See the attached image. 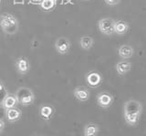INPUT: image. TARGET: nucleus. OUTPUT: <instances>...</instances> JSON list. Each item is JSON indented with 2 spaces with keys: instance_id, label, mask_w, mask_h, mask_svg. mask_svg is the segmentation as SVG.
Masks as SVG:
<instances>
[{
  "instance_id": "obj_19",
  "label": "nucleus",
  "mask_w": 146,
  "mask_h": 136,
  "mask_svg": "<svg viewBox=\"0 0 146 136\" xmlns=\"http://www.w3.org/2000/svg\"><path fill=\"white\" fill-rule=\"evenodd\" d=\"M104 1L109 6H115L117 4L120 3L121 0H104Z\"/></svg>"
},
{
  "instance_id": "obj_18",
  "label": "nucleus",
  "mask_w": 146,
  "mask_h": 136,
  "mask_svg": "<svg viewBox=\"0 0 146 136\" xmlns=\"http://www.w3.org/2000/svg\"><path fill=\"white\" fill-rule=\"evenodd\" d=\"M57 6V0H41L40 7L44 11H51Z\"/></svg>"
},
{
  "instance_id": "obj_2",
  "label": "nucleus",
  "mask_w": 146,
  "mask_h": 136,
  "mask_svg": "<svg viewBox=\"0 0 146 136\" xmlns=\"http://www.w3.org/2000/svg\"><path fill=\"white\" fill-rule=\"evenodd\" d=\"M0 28L3 32L14 35L19 29V21L10 13H5L0 16Z\"/></svg>"
},
{
  "instance_id": "obj_3",
  "label": "nucleus",
  "mask_w": 146,
  "mask_h": 136,
  "mask_svg": "<svg viewBox=\"0 0 146 136\" xmlns=\"http://www.w3.org/2000/svg\"><path fill=\"white\" fill-rule=\"evenodd\" d=\"M15 96L18 104L24 107L29 106L35 102V93L31 89L27 87H19L16 90Z\"/></svg>"
},
{
  "instance_id": "obj_1",
  "label": "nucleus",
  "mask_w": 146,
  "mask_h": 136,
  "mask_svg": "<svg viewBox=\"0 0 146 136\" xmlns=\"http://www.w3.org/2000/svg\"><path fill=\"white\" fill-rule=\"evenodd\" d=\"M143 111V105L139 101L129 100L123 107V117L126 123L130 126H134L138 123Z\"/></svg>"
},
{
  "instance_id": "obj_5",
  "label": "nucleus",
  "mask_w": 146,
  "mask_h": 136,
  "mask_svg": "<svg viewBox=\"0 0 146 136\" xmlns=\"http://www.w3.org/2000/svg\"><path fill=\"white\" fill-rule=\"evenodd\" d=\"M85 80L89 87L96 89L102 84V77L98 71H90L86 74Z\"/></svg>"
},
{
  "instance_id": "obj_12",
  "label": "nucleus",
  "mask_w": 146,
  "mask_h": 136,
  "mask_svg": "<svg viewBox=\"0 0 146 136\" xmlns=\"http://www.w3.org/2000/svg\"><path fill=\"white\" fill-rule=\"evenodd\" d=\"M2 107L7 110V109H11V108H15L18 105L17 100L15 96V94H12L10 92H7L6 97L4 98L3 102H2Z\"/></svg>"
},
{
  "instance_id": "obj_6",
  "label": "nucleus",
  "mask_w": 146,
  "mask_h": 136,
  "mask_svg": "<svg viewBox=\"0 0 146 136\" xmlns=\"http://www.w3.org/2000/svg\"><path fill=\"white\" fill-rule=\"evenodd\" d=\"M71 47V43L67 38L60 37L55 41V48L60 55H65L70 51Z\"/></svg>"
},
{
  "instance_id": "obj_16",
  "label": "nucleus",
  "mask_w": 146,
  "mask_h": 136,
  "mask_svg": "<svg viewBox=\"0 0 146 136\" xmlns=\"http://www.w3.org/2000/svg\"><path fill=\"white\" fill-rule=\"evenodd\" d=\"M128 29H129V25H128L125 21H115V25H114V33H117L119 35L125 34Z\"/></svg>"
},
{
  "instance_id": "obj_22",
  "label": "nucleus",
  "mask_w": 146,
  "mask_h": 136,
  "mask_svg": "<svg viewBox=\"0 0 146 136\" xmlns=\"http://www.w3.org/2000/svg\"><path fill=\"white\" fill-rule=\"evenodd\" d=\"M0 4H1V0H0Z\"/></svg>"
},
{
  "instance_id": "obj_7",
  "label": "nucleus",
  "mask_w": 146,
  "mask_h": 136,
  "mask_svg": "<svg viewBox=\"0 0 146 136\" xmlns=\"http://www.w3.org/2000/svg\"><path fill=\"white\" fill-rule=\"evenodd\" d=\"M97 103L100 107L107 109L109 107H111L113 103V97L111 93L103 92H100L97 96Z\"/></svg>"
},
{
  "instance_id": "obj_14",
  "label": "nucleus",
  "mask_w": 146,
  "mask_h": 136,
  "mask_svg": "<svg viewBox=\"0 0 146 136\" xmlns=\"http://www.w3.org/2000/svg\"><path fill=\"white\" fill-rule=\"evenodd\" d=\"M131 70V63L122 60L116 64V70L119 75H125Z\"/></svg>"
},
{
  "instance_id": "obj_9",
  "label": "nucleus",
  "mask_w": 146,
  "mask_h": 136,
  "mask_svg": "<svg viewBox=\"0 0 146 136\" xmlns=\"http://www.w3.org/2000/svg\"><path fill=\"white\" fill-rule=\"evenodd\" d=\"M73 95H74V97L78 100V101L84 102L90 99V92L88 89L83 87V86H79V87L75 88L74 90H73Z\"/></svg>"
},
{
  "instance_id": "obj_8",
  "label": "nucleus",
  "mask_w": 146,
  "mask_h": 136,
  "mask_svg": "<svg viewBox=\"0 0 146 136\" xmlns=\"http://www.w3.org/2000/svg\"><path fill=\"white\" fill-rule=\"evenodd\" d=\"M55 113V109L49 104H42L39 107V116L45 121H49Z\"/></svg>"
},
{
  "instance_id": "obj_20",
  "label": "nucleus",
  "mask_w": 146,
  "mask_h": 136,
  "mask_svg": "<svg viewBox=\"0 0 146 136\" xmlns=\"http://www.w3.org/2000/svg\"><path fill=\"white\" fill-rule=\"evenodd\" d=\"M4 128H5V121L2 119H0V133L4 130Z\"/></svg>"
},
{
  "instance_id": "obj_10",
  "label": "nucleus",
  "mask_w": 146,
  "mask_h": 136,
  "mask_svg": "<svg viewBox=\"0 0 146 136\" xmlns=\"http://www.w3.org/2000/svg\"><path fill=\"white\" fill-rule=\"evenodd\" d=\"M16 69L17 72L21 75H25L27 73H29V71L30 70V63L29 60L26 58H18L16 60Z\"/></svg>"
},
{
  "instance_id": "obj_11",
  "label": "nucleus",
  "mask_w": 146,
  "mask_h": 136,
  "mask_svg": "<svg viewBox=\"0 0 146 136\" xmlns=\"http://www.w3.org/2000/svg\"><path fill=\"white\" fill-rule=\"evenodd\" d=\"M5 116L9 122H16L21 119L22 111L17 107L5 110Z\"/></svg>"
},
{
  "instance_id": "obj_13",
  "label": "nucleus",
  "mask_w": 146,
  "mask_h": 136,
  "mask_svg": "<svg viewBox=\"0 0 146 136\" xmlns=\"http://www.w3.org/2000/svg\"><path fill=\"white\" fill-rule=\"evenodd\" d=\"M100 131L99 126L94 122H89L84 127L83 135L84 136H97Z\"/></svg>"
},
{
  "instance_id": "obj_21",
  "label": "nucleus",
  "mask_w": 146,
  "mask_h": 136,
  "mask_svg": "<svg viewBox=\"0 0 146 136\" xmlns=\"http://www.w3.org/2000/svg\"><path fill=\"white\" fill-rule=\"evenodd\" d=\"M4 90H6V87H5V84L3 83V81L0 80V92H4Z\"/></svg>"
},
{
  "instance_id": "obj_4",
  "label": "nucleus",
  "mask_w": 146,
  "mask_h": 136,
  "mask_svg": "<svg viewBox=\"0 0 146 136\" xmlns=\"http://www.w3.org/2000/svg\"><path fill=\"white\" fill-rule=\"evenodd\" d=\"M114 25H115V20L110 17L102 19L98 23L100 31L106 36L112 35L114 33Z\"/></svg>"
},
{
  "instance_id": "obj_15",
  "label": "nucleus",
  "mask_w": 146,
  "mask_h": 136,
  "mask_svg": "<svg viewBox=\"0 0 146 136\" xmlns=\"http://www.w3.org/2000/svg\"><path fill=\"white\" fill-rule=\"evenodd\" d=\"M119 56H120L121 58H131L134 53V49L132 47L129 46V45H122V46L120 47L118 50Z\"/></svg>"
},
{
  "instance_id": "obj_17",
  "label": "nucleus",
  "mask_w": 146,
  "mask_h": 136,
  "mask_svg": "<svg viewBox=\"0 0 146 136\" xmlns=\"http://www.w3.org/2000/svg\"><path fill=\"white\" fill-rule=\"evenodd\" d=\"M94 39L90 37V36H82L80 39V47L85 49V50H89L93 46Z\"/></svg>"
}]
</instances>
